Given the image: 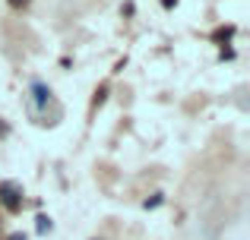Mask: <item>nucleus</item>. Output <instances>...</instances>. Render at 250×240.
Returning a JSON list of instances; mask_svg holds the SVG:
<instances>
[{"mask_svg": "<svg viewBox=\"0 0 250 240\" xmlns=\"http://www.w3.org/2000/svg\"><path fill=\"white\" fill-rule=\"evenodd\" d=\"M10 240H25V237H19V234H13V237H10Z\"/></svg>", "mask_w": 250, "mask_h": 240, "instance_id": "7", "label": "nucleus"}, {"mask_svg": "<svg viewBox=\"0 0 250 240\" xmlns=\"http://www.w3.org/2000/svg\"><path fill=\"white\" fill-rule=\"evenodd\" d=\"M0 203L10 212H16L19 209V186L16 184H0Z\"/></svg>", "mask_w": 250, "mask_h": 240, "instance_id": "1", "label": "nucleus"}, {"mask_svg": "<svg viewBox=\"0 0 250 240\" xmlns=\"http://www.w3.org/2000/svg\"><path fill=\"white\" fill-rule=\"evenodd\" d=\"M231 38H234V25H222V29L212 32V41H215V44H228Z\"/></svg>", "mask_w": 250, "mask_h": 240, "instance_id": "2", "label": "nucleus"}, {"mask_svg": "<svg viewBox=\"0 0 250 240\" xmlns=\"http://www.w3.org/2000/svg\"><path fill=\"white\" fill-rule=\"evenodd\" d=\"M32 92H35V101L38 105H44V101H48V86H44V82H32Z\"/></svg>", "mask_w": 250, "mask_h": 240, "instance_id": "3", "label": "nucleus"}, {"mask_svg": "<svg viewBox=\"0 0 250 240\" xmlns=\"http://www.w3.org/2000/svg\"><path fill=\"white\" fill-rule=\"evenodd\" d=\"M219 57H222V60H231L234 51H231V48H222V54H219Z\"/></svg>", "mask_w": 250, "mask_h": 240, "instance_id": "4", "label": "nucleus"}, {"mask_svg": "<svg viewBox=\"0 0 250 240\" xmlns=\"http://www.w3.org/2000/svg\"><path fill=\"white\" fill-rule=\"evenodd\" d=\"M13 6H16V10H25V6H29V0H10Z\"/></svg>", "mask_w": 250, "mask_h": 240, "instance_id": "5", "label": "nucleus"}, {"mask_svg": "<svg viewBox=\"0 0 250 240\" xmlns=\"http://www.w3.org/2000/svg\"><path fill=\"white\" fill-rule=\"evenodd\" d=\"M162 6H165V10H171V6H177V0H162Z\"/></svg>", "mask_w": 250, "mask_h": 240, "instance_id": "6", "label": "nucleus"}]
</instances>
